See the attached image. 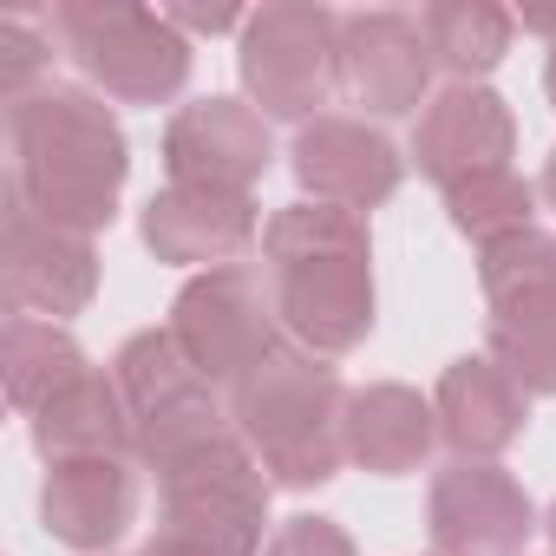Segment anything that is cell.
<instances>
[{
  "instance_id": "obj_1",
  "label": "cell",
  "mask_w": 556,
  "mask_h": 556,
  "mask_svg": "<svg viewBox=\"0 0 556 556\" xmlns=\"http://www.w3.org/2000/svg\"><path fill=\"white\" fill-rule=\"evenodd\" d=\"M262 268L275 289L282 334L321 361L354 354L374 334V229L334 203H282L262 229Z\"/></svg>"
},
{
  "instance_id": "obj_2",
  "label": "cell",
  "mask_w": 556,
  "mask_h": 556,
  "mask_svg": "<svg viewBox=\"0 0 556 556\" xmlns=\"http://www.w3.org/2000/svg\"><path fill=\"white\" fill-rule=\"evenodd\" d=\"M8 151H14L8 190L27 210L92 242L99 229H112L125 177H131V144H125L118 112L92 86H47L21 99L8 112Z\"/></svg>"
},
{
  "instance_id": "obj_3",
  "label": "cell",
  "mask_w": 556,
  "mask_h": 556,
  "mask_svg": "<svg viewBox=\"0 0 556 556\" xmlns=\"http://www.w3.org/2000/svg\"><path fill=\"white\" fill-rule=\"evenodd\" d=\"M348 380L334 361L282 341L242 387H229V426L262 458L275 491H321L348 465Z\"/></svg>"
},
{
  "instance_id": "obj_4",
  "label": "cell",
  "mask_w": 556,
  "mask_h": 556,
  "mask_svg": "<svg viewBox=\"0 0 556 556\" xmlns=\"http://www.w3.org/2000/svg\"><path fill=\"white\" fill-rule=\"evenodd\" d=\"M53 40L105 105H170L197 66V47L170 14L138 0H60Z\"/></svg>"
},
{
  "instance_id": "obj_5",
  "label": "cell",
  "mask_w": 556,
  "mask_h": 556,
  "mask_svg": "<svg viewBox=\"0 0 556 556\" xmlns=\"http://www.w3.org/2000/svg\"><path fill=\"white\" fill-rule=\"evenodd\" d=\"M242 99L268 125H315L341 92V14L321 0H268L236 34Z\"/></svg>"
},
{
  "instance_id": "obj_6",
  "label": "cell",
  "mask_w": 556,
  "mask_h": 556,
  "mask_svg": "<svg viewBox=\"0 0 556 556\" xmlns=\"http://www.w3.org/2000/svg\"><path fill=\"white\" fill-rule=\"evenodd\" d=\"M112 380L131 413V458L151 478L164 465H177L184 452L210 445L216 432H229V393L190 367V354L177 348L170 328H138L112 354Z\"/></svg>"
},
{
  "instance_id": "obj_7",
  "label": "cell",
  "mask_w": 556,
  "mask_h": 556,
  "mask_svg": "<svg viewBox=\"0 0 556 556\" xmlns=\"http://www.w3.org/2000/svg\"><path fill=\"white\" fill-rule=\"evenodd\" d=\"M177 348L190 354V367L210 380V387H242L275 348H282V315H275V289H268V268L255 262H236V268H210V275H190L170 302V321Z\"/></svg>"
},
{
  "instance_id": "obj_8",
  "label": "cell",
  "mask_w": 556,
  "mask_h": 556,
  "mask_svg": "<svg viewBox=\"0 0 556 556\" xmlns=\"http://www.w3.org/2000/svg\"><path fill=\"white\" fill-rule=\"evenodd\" d=\"M268 471L262 458L229 432H216L210 445L184 452L177 465L157 471V523L190 530L229 556H262L268 549Z\"/></svg>"
},
{
  "instance_id": "obj_9",
  "label": "cell",
  "mask_w": 556,
  "mask_h": 556,
  "mask_svg": "<svg viewBox=\"0 0 556 556\" xmlns=\"http://www.w3.org/2000/svg\"><path fill=\"white\" fill-rule=\"evenodd\" d=\"M0 289L14 315L34 321H73L99 295V242L79 229L47 223L8 190V223H0Z\"/></svg>"
},
{
  "instance_id": "obj_10",
  "label": "cell",
  "mask_w": 556,
  "mask_h": 556,
  "mask_svg": "<svg viewBox=\"0 0 556 556\" xmlns=\"http://www.w3.org/2000/svg\"><path fill=\"white\" fill-rule=\"evenodd\" d=\"M426 530L432 556H523L543 517L504 465L452 458L426 484Z\"/></svg>"
},
{
  "instance_id": "obj_11",
  "label": "cell",
  "mask_w": 556,
  "mask_h": 556,
  "mask_svg": "<svg viewBox=\"0 0 556 556\" xmlns=\"http://www.w3.org/2000/svg\"><path fill=\"white\" fill-rule=\"evenodd\" d=\"M157 157H164V177L170 184L255 197V184L275 164V138H268V118L249 99L210 92V99H190V105L170 112Z\"/></svg>"
},
{
  "instance_id": "obj_12",
  "label": "cell",
  "mask_w": 556,
  "mask_h": 556,
  "mask_svg": "<svg viewBox=\"0 0 556 556\" xmlns=\"http://www.w3.org/2000/svg\"><path fill=\"white\" fill-rule=\"evenodd\" d=\"M341 92L367 118H419L432 105V53L419 14L400 8L341 14Z\"/></svg>"
},
{
  "instance_id": "obj_13",
  "label": "cell",
  "mask_w": 556,
  "mask_h": 556,
  "mask_svg": "<svg viewBox=\"0 0 556 556\" xmlns=\"http://www.w3.org/2000/svg\"><path fill=\"white\" fill-rule=\"evenodd\" d=\"M289 170H295V184H302L308 203H334V210H354V216L393 203V190L406 184L400 144L380 125L341 118V112H328V118H315V125L295 131Z\"/></svg>"
},
{
  "instance_id": "obj_14",
  "label": "cell",
  "mask_w": 556,
  "mask_h": 556,
  "mask_svg": "<svg viewBox=\"0 0 556 556\" xmlns=\"http://www.w3.org/2000/svg\"><path fill=\"white\" fill-rule=\"evenodd\" d=\"M262 210L255 197H229V190H197V184H164L151 190V203L138 210V236L157 262L170 268H236L249 262V249L262 242Z\"/></svg>"
},
{
  "instance_id": "obj_15",
  "label": "cell",
  "mask_w": 556,
  "mask_h": 556,
  "mask_svg": "<svg viewBox=\"0 0 556 556\" xmlns=\"http://www.w3.org/2000/svg\"><path fill=\"white\" fill-rule=\"evenodd\" d=\"M510 151H517V118H510L504 92H491V86H439L413 125V164L439 190H452L478 170H510Z\"/></svg>"
},
{
  "instance_id": "obj_16",
  "label": "cell",
  "mask_w": 556,
  "mask_h": 556,
  "mask_svg": "<svg viewBox=\"0 0 556 556\" xmlns=\"http://www.w3.org/2000/svg\"><path fill=\"white\" fill-rule=\"evenodd\" d=\"M138 523V458H66L47 465L40 530L73 556H112Z\"/></svg>"
},
{
  "instance_id": "obj_17",
  "label": "cell",
  "mask_w": 556,
  "mask_h": 556,
  "mask_svg": "<svg viewBox=\"0 0 556 556\" xmlns=\"http://www.w3.org/2000/svg\"><path fill=\"white\" fill-rule=\"evenodd\" d=\"M432 413H439V445L452 458L497 465L530 426V393L491 354H458L432 387Z\"/></svg>"
},
{
  "instance_id": "obj_18",
  "label": "cell",
  "mask_w": 556,
  "mask_h": 556,
  "mask_svg": "<svg viewBox=\"0 0 556 556\" xmlns=\"http://www.w3.org/2000/svg\"><path fill=\"white\" fill-rule=\"evenodd\" d=\"M348 465H361L367 478H413L426 471L432 445H439V413L419 387L400 380H374L348 393Z\"/></svg>"
},
{
  "instance_id": "obj_19",
  "label": "cell",
  "mask_w": 556,
  "mask_h": 556,
  "mask_svg": "<svg viewBox=\"0 0 556 556\" xmlns=\"http://www.w3.org/2000/svg\"><path fill=\"white\" fill-rule=\"evenodd\" d=\"M27 439L47 465H66V458H131V413H125V393L112 380V367H86L73 387H60L34 419H27Z\"/></svg>"
},
{
  "instance_id": "obj_20",
  "label": "cell",
  "mask_w": 556,
  "mask_h": 556,
  "mask_svg": "<svg viewBox=\"0 0 556 556\" xmlns=\"http://www.w3.org/2000/svg\"><path fill=\"white\" fill-rule=\"evenodd\" d=\"M419 34L445 86H484L510 60L517 14L497 8V0H432V8H419Z\"/></svg>"
},
{
  "instance_id": "obj_21",
  "label": "cell",
  "mask_w": 556,
  "mask_h": 556,
  "mask_svg": "<svg viewBox=\"0 0 556 556\" xmlns=\"http://www.w3.org/2000/svg\"><path fill=\"white\" fill-rule=\"evenodd\" d=\"M86 348L73 341V328L60 321H34V315H14L0 328V387H8V406L21 419H34L60 387H73L86 374Z\"/></svg>"
},
{
  "instance_id": "obj_22",
  "label": "cell",
  "mask_w": 556,
  "mask_h": 556,
  "mask_svg": "<svg viewBox=\"0 0 556 556\" xmlns=\"http://www.w3.org/2000/svg\"><path fill=\"white\" fill-rule=\"evenodd\" d=\"M484 354H491L530 400H556V289L491 308V321H484Z\"/></svg>"
},
{
  "instance_id": "obj_23",
  "label": "cell",
  "mask_w": 556,
  "mask_h": 556,
  "mask_svg": "<svg viewBox=\"0 0 556 556\" xmlns=\"http://www.w3.org/2000/svg\"><path fill=\"white\" fill-rule=\"evenodd\" d=\"M536 203L543 197H536V184L523 170H478V177L445 190V216L471 249H491V242H504L517 229H536Z\"/></svg>"
},
{
  "instance_id": "obj_24",
  "label": "cell",
  "mask_w": 556,
  "mask_h": 556,
  "mask_svg": "<svg viewBox=\"0 0 556 556\" xmlns=\"http://www.w3.org/2000/svg\"><path fill=\"white\" fill-rule=\"evenodd\" d=\"M478 289H484V308L549 295L556 289V236L549 229H517V236L478 249Z\"/></svg>"
},
{
  "instance_id": "obj_25",
  "label": "cell",
  "mask_w": 556,
  "mask_h": 556,
  "mask_svg": "<svg viewBox=\"0 0 556 556\" xmlns=\"http://www.w3.org/2000/svg\"><path fill=\"white\" fill-rule=\"evenodd\" d=\"M60 40H53V27H40L34 14H8L0 21V105H21V99H34V92H47V86H60L53 79V53Z\"/></svg>"
},
{
  "instance_id": "obj_26",
  "label": "cell",
  "mask_w": 556,
  "mask_h": 556,
  "mask_svg": "<svg viewBox=\"0 0 556 556\" xmlns=\"http://www.w3.org/2000/svg\"><path fill=\"white\" fill-rule=\"evenodd\" d=\"M262 556H361V543H354L334 517L302 510V517H289V523H275V536H268Z\"/></svg>"
},
{
  "instance_id": "obj_27",
  "label": "cell",
  "mask_w": 556,
  "mask_h": 556,
  "mask_svg": "<svg viewBox=\"0 0 556 556\" xmlns=\"http://www.w3.org/2000/svg\"><path fill=\"white\" fill-rule=\"evenodd\" d=\"M164 14H170V27H177L190 47H197L203 34H242V27H249L242 8H164Z\"/></svg>"
},
{
  "instance_id": "obj_28",
  "label": "cell",
  "mask_w": 556,
  "mask_h": 556,
  "mask_svg": "<svg viewBox=\"0 0 556 556\" xmlns=\"http://www.w3.org/2000/svg\"><path fill=\"white\" fill-rule=\"evenodd\" d=\"M138 556H229V549H216V543H203V536H190V530L157 523V530L138 543Z\"/></svg>"
},
{
  "instance_id": "obj_29",
  "label": "cell",
  "mask_w": 556,
  "mask_h": 556,
  "mask_svg": "<svg viewBox=\"0 0 556 556\" xmlns=\"http://www.w3.org/2000/svg\"><path fill=\"white\" fill-rule=\"evenodd\" d=\"M517 27H523L530 40H543V47L556 53V8H523V14H517Z\"/></svg>"
},
{
  "instance_id": "obj_30",
  "label": "cell",
  "mask_w": 556,
  "mask_h": 556,
  "mask_svg": "<svg viewBox=\"0 0 556 556\" xmlns=\"http://www.w3.org/2000/svg\"><path fill=\"white\" fill-rule=\"evenodd\" d=\"M536 197H543V203H549V210H556V151H549V157H543V177H536Z\"/></svg>"
},
{
  "instance_id": "obj_31",
  "label": "cell",
  "mask_w": 556,
  "mask_h": 556,
  "mask_svg": "<svg viewBox=\"0 0 556 556\" xmlns=\"http://www.w3.org/2000/svg\"><path fill=\"white\" fill-rule=\"evenodd\" d=\"M543 92H549V105H556V53L543 60Z\"/></svg>"
},
{
  "instance_id": "obj_32",
  "label": "cell",
  "mask_w": 556,
  "mask_h": 556,
  "mask_svg": "<svg viewBox=\"0 0 556 556\" xmlns=\"http://www.w3.org/2000/svg\"><path fill=\"white\" fill-rule=\"evenodd\" d=\"M543 536H549V556H556V497H549V510H543Z\"/></svg>"
}]
</instances>
